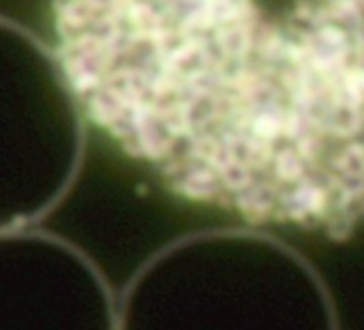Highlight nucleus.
I'll return each instance as SVG.
<instances>
[{"mask_svg": "<svg viewBox=\"0 0 364 330\" xmlns=\"http://www.w3.org/2000/svg\"><path fill=\"white\" fill-rule=\"evenodd\" d=\"M54 35L77 110L173 198L364 228V0H54Z\"/></svg>", "mask_w": 364, "mask_h": 330, "instance_id": "1", "label": "nucleus"}, {"mask_svg": "<svg viewBox=\"0 0 364 330\" xmlns=\"http://www.w3.org/2000/svg\"><path fill=\"white\" fill-rule=\"evenodd\" d=\"M118 330H341L328 283L274 232L228 225L156 249L118 302Z\"/></svg>", "mask_w": 364, "mask_h": 330, "instance_id": "2", "label": "nucleus"}]
</instances>
